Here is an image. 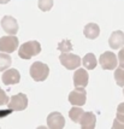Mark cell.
Returning a JSON list of instances; mask_svg holds the SVG:
<instances>
[{
    "label": "cell",
    "instance_id": "cell-1",
    "mask_svg": "<svg viewBox=\"0 0 124 129\" xmlns=\"http://www.w3.org/2000/svg\"><path fill=\"white\" fill-rule=\"evenodd\" d=\"M40 52H41V45H40V42L39 41H35V40H31V41L24 42L19 47L18 56L21 57L22 59H30V58L40 54Z\"/></svg>",
    "mask_w": 124,
    "mask_h": 129
},
{
    "label": "cell",
    "instance_id": "cell-2",
    "mask_svg": "<svg viewBox=\"0 0 124 129\" xmlns=\"http://www.w3.org/2000/svg\"><path fill=\"white\" fill-rule=\"evenodd\" d=\"M29 73H30V76H31V79L34 80V81L42 82V81H45L48 77V75H50V68H48L47 64H45V63H42V62H35L31 64Z\"/></svg>",
    "mask_w": 124,
    "mask_h": 129
},
{
    "label": "cell",
    "instance_id": "cell-3",
    "mask_svg": "<svg viewBox=\"0 0 124 129\" xmlns=\"http://www.w3.org/2000/svg\"><path fill=\"white\" fill-rule=\"evenodd\" d=\"M59 60H60V64L68 70L77 69L81 65V58L77 54H73L70 52H63L59 57Z\"/></svg>",
    "mask_w": 124,
    "mask_h": 129
},
{
    "label": "cell",
    "instance_id": "cell-4",
    "mask_svg": "<svg viewBox=\"0 0 124 129\" xmlns=\"http://www.w3.org/2000/svg\"><path fill=\"white\" fill-rule=\"evenodd\" d=\"M19 46L18 38L15 35H9V36H3L0 38V51L4 53H13Z\"/></svg>",
    "mask_w": 124,
    "mask_h": 129
},
{
    "label": "cell",
    "instance_id": "cell-5",
    "mask_svg": "<svg viewBox=\"0 0 124 129\" xmlns=\"http://www.w3.org/2000/svg\"><path fill=\"white\" fill-rule=\"evenodd\" d=\"M87 100V92L85 87H76L69 94V103L75 106H83Z\"/></svg>",
    "mask_w": 124,
    "mask_h": 129
},
{
    "label": "cell",
    "instance_id": "cell-6",
    "mask_svg": "<svg viewBox=\"0 0 124 129\" xmlns=\"http://www.w3.org/2000/svg\"><path fill=\"white\" fill-rule=\"evenodd\" d=\"M99 63L104 70H113L118 65V59H117V56L111 51H106L100 56Z\"/></svg>",
    "mask_w": 124,
    "mask_h": 129
},
{
    "label": "cell",
    "instance_id": "cell-7",
    "mask_svg": "<svg viewBox=\"0 0 124 129\" xmlns=\"http://www.w3.org/2000/svg\"><path fill=\"white\" fill-rule=\"evenodd\" d=\"M7 104L9 109H11L12 111H23L28 107V98L23 93H18L16 95H12Z\"/></svg>",
    "mask_w": 124,
    "mask_h": 129
},
{
    "label": "cell",
    "instance_id": "cell-8",
    "mask_svg": "<svg viewBox=\"0 0 124 129\" xmlns=\"http://www.w3.org/2000/svg\"><path fill=\"white\" fill-rule=\"evenodd\" d=\"M47 127L50 129H63L65 127V118L60 112H52L47 117Z\"/></svg>",
    "mask_w": 124,
    "mask_h": 129
},
{
    "label": "cell",
    "instance_id": "cell-9",
    "mask_svg": "<svg viewBox=\"0 0 124 129\" xmlns=\"http://www.w3.org/2000/svg\"><path fill=\"white\" fill-rule=\"evenodd\" d=\"M1 80H3V83L6 86L17 84L21 81V74L17 69H6L1 76Z\"/></svg>",
    "mask_w": 124,
    "mask_h": 129
},
{
    "label": "cell",
    "instance_id": "cell-10",
    "mask_svg": "<svg viewBox=\"0 0 124 129\" xmlns=\"http://www.w3.org/2000/svg\"><path fill=\"white\" fill-rule=\"evenodd\" d=\"M1 28L9 35H16L18 31V23L12 16H4L1 19Z\"/></svg>",
    "mask_w": 124,
    "mask_h": 129
},
{
    "label": "cell",
    "instance_id": "cell-11",
    "mask_svg": "<svg viewBox=\"0 0 124 129\" xmlns=\"http://www.w3.org/2000/svg\"><path fill=\"white\" fill-rule=\"evenodd\" d=\"M108 45L112 50H118L122 46H124V33L120 30H116L111 34L108 39Z\"/></svg>",
    "mask_w": 124,
    "mask_h": 129
},
{
    "label": "cell",
    "instance_id": "cell-12",
    "mask_svg": "<svg viewBox=\"0 0 124 129\" xmlns=\"http://www.w3.org/2000/svg\"><path fill=\"white\" fill-rule=\"evenodd\" d=\"M89 81V75L85 69H77L73 74V84L76 87H86Z\"/></svg>",
    "mask_w": 124,
    "mask_h": 129
},
{
    "label": "cell",
    "instance_id": "cell-13",
    "mask_svg": "<svg viewBox=\"0 0 124 129\" xmlns=\"http://www.w3.org/2000/svg\"><path fill=\"white\" fill-rule=\"evenodd\" d=\"M81 123V128L82 129H94L96 124V117L93 112H83L82 117L79 119Z\"/></svg>",
    "mask_w": 124,
    "mask_h": 129
},
{
    "label": "cell",
    "instance_id": "cell-14",
    "mask_svg": "<svg viewBox=\"0 0 124 129\" xmlns=\"http://www.w3.org/2000/svg\"><path fill=\"white\" fill-rule=\"evenodd\" d=\"M113 129H124V103H120L117 107V115L112 124Z\"/></svg>",
    "mask_w": 124,
    "mask_h": 129
},
{
    "label": "cell",
    "instance_id": "cell-15",
    "mask_svg": "<svg viewBox=\"0 0 124 129\" xmlns=\"http://www.w3.org/2000/svg\"><path fill=\"white\" fill-rule=\"evenodd\" d=\"M83 34H85V36L87 39L94 40L99 36L100 28H99V25L95 24V23H88L85 27V29H83Z\"/></svg>",
    "mask_w": 124,
    "mask_h": 129
},
{
    "label": "cell",
    "instance_id": "cell-16",
    "mask_svg": "<svg viewBox=\"0 0 124 129\" xmlns=\"http://www.w3.org/2000/svg\"><path fill=\"white\" fill-rule=\"evenodd\" d=\"M81 63H83V67L88 70H94L98 64V60H96L95 56L93 53H87L85 57H83V60H81Z\"/></svg>",
    "mask_w": 124,
    "mask_h": 129
},
{
    "label": "cell",
    "instance_id": "cell-17",
    "mask_svg": "<svg viewBox=\"0 0 124 129\" xmlns=\"http://www.w3.org/2000/svg\"><path fill=\"white\" fill-rule=\"evenodd\" d=\"M11 63L12 59L9 56V53H4V52L0 53V71H5L6 69H9L11 67Z\"/></svg>",
    "mask_w": 124,
    "mask_h": 129
},
{
    "label": "cell",
    "instance_id": "cell-18",
    "mask_svg": "<svg viewBox=\"0 0 124 129\" xmlns=\"http://www.w3.org/2000/svg\"><path fill=\"white\" fill-rule=\"evenodd\" d=\"M83 112H85V111H83L79 106H75L69 111V117H70V119L73 121L75 123H79V119L82 117Z\"/></svg>",
    "mask_w": 124,
    "mask_h": 129
},
{
    "label": "cell",
    "instance_id": "cell-19",
    "mask_svg": "<svg viewBox=\"0 0 124 129\" xmlns=\"http://www.w3.org/2000/svg\"><path fill=\"white\" fill-rule=\"evenodd\" d=\"M114 81H116L117 86L124 87V68L119 67L118 69L114 70Z\"/></svg>",
    "mask_w": 124,
    "mask_h": 129
},
{
    "label": "cell",
    "instance_id": "cell-20",
    "mask_svg": "<svg viewBox=\"0 0 124 129\" xmlns=\"http://www.w3.org/2000/svg\"><path fill=\"white\" fill-rule=\"evenodd\" d=\"M58 50L60 51V52H70V51L72 50V44H71V41L70 40H62L59 44H58V47H57Z\"/></svg>",
    "mask_w": 124,
    "mask_h": 129
},
{
    "label": "cell",
    "instance_id": "cell-21",
    "mask_svg": "<svg viewBox=\"0 0 124 129\" xmlns=\"http://www.w3.org/2000/svg\"><path fill=\"white\" fill-rule=\"evenodd\" d=\"M37 6L41 11H50L53 7V0H39L37 1Z\"/></svg>",
    "mask_w": 124,
    "mask_h": 129
},
{
    "label": "cell",
    "instance_id": "cell-22",
    "mask_svg": "<svg viewBox=\"0 0 124 129\" xmlns=\"http://www.w3.org/2000/svg\"><path fill=\"white\" fill-rule=\"evenodd\" d=\"M9 96L7 94L5 93V90L1 89L0 88V106H4V105H7V103H9Z\"/></svg>",
    "mask_w": 124,
    "mask_h": 129
},
{
    "label": "cell",
    "instance_id": "cell-23",
    "mask_svg": "<svg viewBox=\"0 0 124 129\" xmlns=\"http://www.w3.org/2000/svg\"><path fill=\"white\" fill-rule=\"evenodd\" d=\"M118 60H119V67L124 68V46H122V50L118 53Z\"/></svg>",
    "mask_w": 124,
    "mask_h": 129
},
{
    "label": "cell",
    "instance_id": "cell-24",
    "mask_svg": "<svg viewBox=\"0 0 124 129\" xmlns=\"http://www.w3.org/2000/svg\"><path fill=\"white\" fill-rule=\"evenodd\" d=\"M11 112H13L11 109H9V110H5V111H0V117H5V116H9Z\"/></svg>",
    "mask_w": 124,
    "mask_h": 129
},
{
    "label": "cell",
    "instance_id": "cell-25",
    "mask_svg": "<svg viewBox=\"0 0 124 129\" xmlns=\"http://www.w3.org/2000/svg\"><path fill=\"white\" fill-rule=\"evenodd\" d=\"M7 3H10V0H0V4H1V5H4V4H7Z\"/></svg>",
    "mask_w": 124,
    "mask_h": 129
},
{
    "label": "cell",
    "instance_id": "cell-26",
    "mask_svg": "<svg viewBox=\"0 0 124 129\" xmlns=\"http://www.w3.org/2000/svg\"><path fill=\"white\" fill-rule=\"evenodd\" d=\"M123 94H124V89H123Z\"/></svg>",
    "mask_w": 124,
    "mask_h": 129
}]
</instances>
